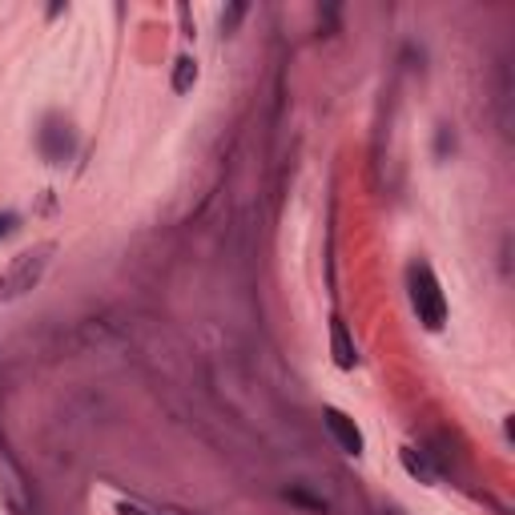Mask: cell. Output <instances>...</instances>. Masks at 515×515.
I'll use <instances>...</instances> for the list:
<instances>
[{"label": "cell", "instance_id": "6da1fadb", "mask_svg": "<svg viewBox=\"0 0 515 515\" xmlns=\"http://www.w3.org/2000/svg\"><path fill=\"white\" fill-rule=\"evenodd\" d=\"M410 306H415V315L427 331H443L447 323V298L439 290V278L431 274L427 262L410 266Z\"/></svg>", "mask_w": 515, "mask_h": 515}, {"label": "cell", "instance_id": "7a4b0ae2", "mask_svg": "<svg viewBox=\"0 0 515 515\" xmlns=\"http://www.w3.org/2000/svg\"><path fill=\"white\" fill-rule=\"evenodd\" d=\"M44 266H49V246H36V250L12 258V266L0 274V302H12V298L28 294V290L41 282Z\"/></svg>", "mask_w": 515, "mask_h": 515}, {"label": "cell", "instance_id": "3957f363", "mask_svg": "<svg viewBox=\"0 0 515 515\" xmlns=\"http://www.w3.org/2000/svg\"><path fill=\"white\" fill-rule=\"evenodd\" d=\"M41 153H44V161H53V166H61V161H69L73 158V149H77V141H73V125L69 121H61V117H49L44 121V129H41Z\"/></svg>", "mask_w": 515, "mask_h": 515}, {"label": "cell", "instance_id": "277c9868", "mask_svg": "<svg viewBox=\"0 0 515 515\" xmlns=\"http://www.w3.org/2000/svg\"><path fill=\"white\" fill-rule=\"evenodd\" d=\"M0 491H4V503H9L12 515H36V503L25 491V475L9 459H0Z\"/></svg>", "mask_w": 515, "mask_h": 515}, {"label": "cell", "instance_id": "5b68a950", "mask_svg": "<svg viewBox=\"0 0 515 515\" xmlns=\"http://www.w3.org/2000/svg\"><path fill=\"white\" fill-rule=\"evenodd\" d=\"M323 419H326V431L334 435V443H339L342 451H347V455H363V431L355 427V419H350V415H342V410L326 407Z\"/></svg>", "mask_w": 515, "mask_h": 515}, {"label": "cell", "instance_id": "8992f818", "mask_svg": "<svg viewBox=\"0 0 515 515\" xmlns=\"http://www.w3.org/2000/svg\"><path fill=\"white\" fill-rule=\"evenodd\" d=\"M331 347H334V363L339 367H355V347H350V334H347V326H342V318H334L331 323Z\"/></svg>", "mask_w": 515, "mask_h": 515}, {"label": "cell", "instance_id": "52a82bcc", "mask_svg": "<svg viewBox=\"0 0 515 515\" xmlns=\"http://www.w3.org/2000/svg\"><path fill=\"white\" fill-rule=\"evenodd\" d=\"M402 467H407L415 480H423V483H435L439 475H435V467H431L423 455H415V447H402Z\"/></svg>", "mask_w": 515, "mask_h": 515}, {"label": "cell", "instance_id": "ba28073f", "mask_svg": "<svg viewBox=\"0 0 515 515\" xmlns=\"http://www.w3.org/2000/svg\"><path fill=\"white\" fill-rule=\"evenodd\" d=\"M193 81H198V65H193L190 57H182V61H177V69H174V93H185Z\"/></svg>", "mask_w": 515, "mask_h": 515}, {"label": "cell", "instance_id": "9c48e42d", "mask_svg": "<svg viewBox=\"0 0 515 515\" xmlns=\"http://www.w3.org/2000/svg\"><path fill=\"white\" fill-rule=\"evenodd\" d=\"M242 12H246V4H234V9H230V17H222V28H226V33H234V25L242 20Z\"/></svg>", "mask_w": 515, "mask_h": 515}, {"label": "cell", "instance_id": "30bf717a", "mask_svg": "<svg viewBox=\"0 0 515 515\" xmlns=\"http://www.w3.org/2000/svg\"><path fill=\"white\" fill-rule=\"evenodd\" d=\"M17 214H0V238H9L12 234V230H17Z\"/></svg>", "mask_w": 515, "mask_h": 515}, {"label": "cell", "instance_id": "8fae6325", "mask_svg": "<svg viewBox=\"0 0 515 515\" xmlns=\"http://www.w3.org/2000/svg\"><path fill=\"white\" fill-rule=\"evenodd\" d=\"M121 515H149V511H141V507H129V503H125V507H121Z\"/></svg>", "mask_w": 515, "mask_h": 515}]
</instances>
